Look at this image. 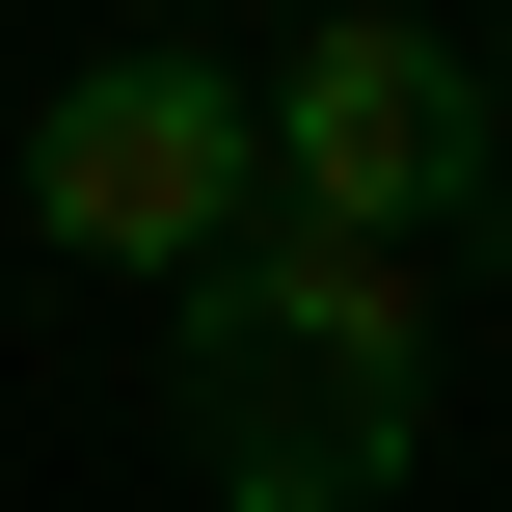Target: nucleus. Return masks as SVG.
I'll use <instances>...</instances> for the list:
<instances>
[{
    "mask_svg": "<svg viewBox=\"0 0 512 512\" xmlns=\"http://www.w3.org/2000/svg\"><path fill=\"white\" fill-rule=\"evenodd\" d=\"M243 108H270V216H297V243H378V270H405V216H486V81H459L405 0L297 27Z\"/></svg>",
    "mask_w": 512,
    "mask_h": 512,
    "instance_id": "obj_3",
    "label": "nucleus"
},
{
    "mask_svg": "<svg viewBox=\"0 0 512 512\" xmlns=\"http://www.w3.org/2000/svg\"><path fill=\"white\" fill-rule=\"evenodd\" d=\"M162 405H189L216 512H378L432 459V270L270 216V243H216V270L162 297Z\"/></svg>",
    "mask_w": 512,
    "mask_h": 512,
    "instance_id": "obj_1",
    "label": "nucleus"
},
{
    "mask_svg": "<svg viewBox=\"0 0 512 512\" xmlns=\"http://www.w3.org/2000/svg\"><path fill=\"white\" fill-rule=\"evenodd\" d=\"M27 216L81 243V270H216V243H270V108L216 81V54H81L54 108H27Z\"/></svg>",
    "mask_w": 512,
    "mask_h": 512,
    "instance_id": "obj_2",
    "label": "nucleus"
}]
</instances>
